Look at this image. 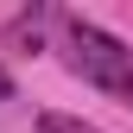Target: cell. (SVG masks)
<instances>
[{"label": "cell", "instance_id": "obj_1", "mask_svg": "<svg viewBox=\"0 0 133 133\" xmlns=\"http://www.w3.org/2000/svg\"><path fill=\"white\" fill-rule=\"evenodd\" d=\"M57 57L89 89H102V95H114V102L133 108V44H121L108 25L82 19V13H63L57 19Z\"/></svg>", "mask_w": 133, "mask_h": 133}, {"label": "cell", "instance_id": "obj_2", "mask_svg": "<svg viewBox=\"0 0 133 133\" xmlns=\"http://www.w3.org/2000/svg\"><path fill=\"white\" fill-rule=\"evenodd\" d=\"M63 19V6H25L19 19H6V44H19V51H44V32Z\"/></svg>", "mask_w": 133, "mask_h": 133}, {"label": "cell", "instance_id": "obj_3", "mask_svg": "<svg viewBox=\"0 0 133 133\" xmlns=\"http://www.w3.org/2000/svg\"><path fill=\"white\" fill-rule=\"evenodd\" d=\"M38 133H102V127H89L82 114H63V108H44V114H38Z\"/></svg>", "mask_w": 133, "mask_h": 133}, {"label": "cell", "instance_id": "obj_4", "mask_svg": "<svg viewBox=\"0 0 133 133\" xmlns=\"http://www.w3.org/2000/svg\"><path fill=\"white\" fill-rule=\"evenodd\" d=\"M0 102H13V76L6 70H0Z\"/></svg>", "mask_w": 133, "mask_h": 133}]
</instances>
